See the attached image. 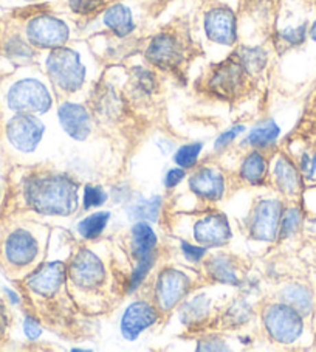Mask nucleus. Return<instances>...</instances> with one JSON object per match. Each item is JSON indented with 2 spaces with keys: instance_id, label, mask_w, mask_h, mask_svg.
Returning <instances> with one entry per match:
<instances>
[{
  "instance_id": "72a5a7b5",
  "label": "nucleus",
  "mask_w": 316,
  "mask_h": 352,
  "mask_svg": "<svg viewBox=\"0 0 316 352\" xmlns=\"http://www.w3.org/2000/svg\"><path fill=\"white\" fill-rule=\"evenodd\" d=\"M301 222V213L300 210L296 208H291L289 210L287 213L282 216V221H281V232L284 236H290L296 232L297 226H300Z\"/></svg>"
},
{
  "instance_id": "6ab92c4d",
  "label": "nucleus",
  "mask_w": 316,
  "mask_h": 352,
  "mask_svg": "<svg viewBox=\"0 0 316 352\" xmlns=\"http://www.w3.org/2000/svg\"><path fill=\"white\" fill-rule=\"evenodd\" d=\"M104 25L118 38H127L135 30L132 10L124 3H113L104 11Z\"/></svg>"
},
{
  "instance_id": "f03ea898",
  "label": "nucleus",
  "mask_w": 316,
  "mask_h": 352,
  "mask_svg": "<svg viewBox=\"0 0 316 352\" xmlns=\"http://www.w3.org/2000/svg\"><path fill=\"white\" fill-rule=\"evenodd\" d=\"M45 67L54 86L67 94L78 92L86 81V67H84L79 53L73 48H54L48 54Z\"/></svg>"
},
{
  "instance_id": "f3484780",
  "label": "nucleus",
  "mask_w": 316,
  "mask_h": 352,
  "mask_svg": "<svg viewBox=\"0 0 316 352\" xmlns=\"http://www.w3.org/2000/svg\"><path fill=\"white\" fill-rule=\"evenodd\" d=\"M5 254H7V259L13 265H28L30 263H33L36 254H38V244L28 232L17 230L7 239Z\"/></svg>"
},
{
  "instance_id": "f704fd0d",
  "label": "nucleus",
  "mask_w": 316,
  "mask_h": 352,
  "mask_svg": "<svg viewBox=\"0 0 316 352\" xmlns=\"http://www.w3.org/2000/svg\"><path fill=\"white\" fill-rule=\"evenodd\" d=\"M281 39L284 42H287L289 45H300L304 42L307 36V27L306 25H301V27H296V28H285L281 32Z\"/></svg>"
},
{
  "instance_id": "1a4fd4ad",
  "label": "nucleus",
  "mask_w": 316,
  "mask_h": 352,
  "mask_svg": "<svg viewBox=\"0 0 316 352\" xmlns=\"http://www.w3.org/2000/svg\"><path fill=\"white\" fill-rule=\"evenodd\" d=\"M206 38L218 45L231 47L237 41V23L233 11L227 7H216L205 14Z\"/></svg>"
},
{
  "instance_id": "c756f323",
  "label": "nucleus",
  "mask_w": 316,
  "mask_h": 352,
  "mask_svg": "<svg viewBox=\"0 0 316 352\" xmlns=\"http://www.w3.org/2000/svg\"><path fill=\"white\" fill-rule=\"evenodd\" d=\"M200 151H202V144L200 143L186 144V146L180 148L179 153L175 154V163L181 168H191L196 165Z\"/></svg>"
},
{
  "instance_id": "473e14b6",
  "label": "nucleus",
  "mask_w": 316,
  "mask_h": 352,
  "mask_svg": "<svg viewBox=\"0 0 316 352\" xmlns=\"http://www.w3.org/2000/svg\"><path fill=\"white\" fill-rule=\"evenodd\" d=\"M106 192L98 186H86L84 190V208L90 210L95 208V206H101L106 202Z\"/></svg>"
},
{
  "instance_id": "0eeeda50",
  "label": "nucleus",
  "mask_w": 316,
  "mask_h": 352,
  "mask_svg": "<svg viewBox=\"0 0 316 352\" xmlns=\"http://www.w3.org/2000/svg\"><path fill=\"white\" fill-rule=\"evenodd\" d=\"M247 75L248 74L239 63V59L231 58L212 70L208 87L212 94L223 96V98H231L244 89Z\"/></svg>"
},
{
  "instance_id": "2f4dec72",
  "label": "nucleus",
  "mask_w": 316,
  "mask_h": 352,
  "mask_svg": "<svg viewBox=\"0 0 316 352\" xmlns=\"http://www.w3.org/2000/svg\"><path fill=\"white\" fill-rule=\"evenodd\" d=\"M152 264H154V258H152V254H149V256H144L142 259H138V265L137 269L133 270L132 273V279H131V287L129 290L132 292V290H135L139 287V284H142L144 281L146 275H148Z\"/></svg>"
},
{
  "instance_id": "2eb2a0df",
  "label": "nucleus",
  "mask_w": 316,
  "mask_h": 352,
  "mask_svg": "<svg viewBox=\"0 0 316 352\" xmlns=\"http://www.w3.org/2000/svg\"><path fill=\"white\" fill-rule=\"evenodd\" d=\"M194 236L200 244L217 247L227 244L231 238V230L225 216L211 214L200 219L194 226Z\"/></svg>"
},
{
  "instance_id": "58836bf2",
  "label": "nucleus",
  "mask_w": 316,
  "mask_h": 352,
  "mask_svg": "<svg viewBox=\"0 0 316 352\" xmlns=\"http://www.w3.org/2000/svg\"><path fill=\"white\" fill-rule=\"evenodd\" d=\"M23 331H25V336L30 340H36L42 333V329L38 324V321H34L32 317H27L25 321H23Z\"/></svg>"
},
{
  "instance_id": "e433bc0d",
  "label": "nucleus",
  "mask_w": 316,
  "mask_h": 352,
  "mask_svg": "<svg viewBox=\"0 0 316 352\" xmlns=\"http://www.w3.org/2000/svg\"><path fill=\"white\" fill-rule=\"evenodd\" d=\"M301 169L308 180H316V154H306L301 160Z\"/></svg>"
},
{
  "instance_id": "5701e85b",
  "label": "nucleus",
  "mask_w": 316,
  "mask_h": 352,
  "mask_svg": "<svg viewBox=\"0 0 316 352\" xmlns=\"http://www.w3.org/2000/svg\"><path fill=\"white\" fill-rule=\"evenodd\" d=\"M282 298L285 301V305L296 309L300 314H307L310 312V309H312V294H310L304 286L293 284V286L284 289Z\"/></svg>"
},
{
  "instance_id": "423d86ee",
  "label": "nucleus",
  "mask_w": 316,
  "mask_h": 352,
  "mask_svg": "<svg viewBox=\"0 0 316 352\" xmlns=\"http://www.w3.org/2000/svg\"><path fill=\"white\" fill-rule=\"evenodd\" d=\"M150 64L161 70H172L183 63L185 44L179 36L171 33H160L152 38L144 53Z\"/></svg>"
},
{
  "instance_id": "ddd939ff",
  "label": "nucleus",
  "mask_w": 316,
  "mask_h": 352,
  "mask_svg": "<svg viewBox=\"0 0 316 352\" xmlns=\"http://www.w3.org/2000/svg\"><path fill=\"white\" fill-rule=\"evenodd\" d=\"M158 320V312L155 307L144 301H137L126 309L121 318V332L127 340H135L144 329L155 323Z\"/></svg>"
},
{
  "instance_id": "c85d7f7f",
  "label": "nucleus",
  "mask_w": 316,
  "mask_h": 352,
  "mask_svg": "<svg viewBox=\"0 0 316 352\" xmlns=\"http://www.w3.org/2000/svg\"><path fill=\"white\" fill-rule=\"evenodd\" d=\"M107 0H67V5L75 14L90 16L104 7Z\"/></svg>"
},
{
  "instance_id": "bb28decb",
  "label": "nucleus",
  "mask_w": 316,
  "mask_h": 352,
  "mask_svg": "<svg viewBox=\"0 0 316 352\" xmlns=\"http://www.w3.org/2000/svg\"><path fill=\"white\" fill-rule=\"evenodd\" d=\"M208 269H210V273L212 275V278L216 279V281L227 283V284H237V283H239V279H237L236 272L233 269V264H231V261L227 259V258H223V256L214 258L208 264Z\"/></svg>"
},
{
  "instance_id": "a878e982",
  "label": "nucleus",
  "mask_w": 316,
  "mask_h": 352,
  "mask_svg": "<svg viewBox=\"0 0 316 352\" xmlns=\"http://www.w3.org/2000/svg\"><path fill=\"white\" fill-rule=\"evenodd\" d=\"M109 219H111V214H109L107 211H98V213L90 214L86 219L79 222L78 232L81 233L82 238L95 239L104 232Z\"/></svg>"
},
{
  "instance_id": "a211bd4d",
  "label": "nucleus",
  "mask_w": 316,
  "mask_h": 352,
  "mask_svg": "<svg viewBox=\"0 0 316 352\" xmlns=\"http://www.w3.org/2000/svg\"><path fill=\"white\" fill-rule=\"evenodd\" d=\"M190 186L192 192L197 194L199 197L217 200L222 197L225 190L223 175L216 171V169L203 168L192 175L190 180Z\"/></svg>"
},
{
  "instance_id": "c9c22d12",
  "label": "nucleus",
  "mask_w": 316,
  "mask_h": 352,
  "mask_svg": "<svg viewBox=\"0 0 316 352\" xmlns=\"http://www.w3.org/2000/svg\"><path fill=\"white\" fill-rule=\"evenodd\" d=\"M244 131H245L244 126H234V127H231L229 131L221 133V137H218V138L216 140L214 148H216V149L227 148L228 144H229L231 142H233V140H236L237 137H239V133H242Z\"/></svg>"
},
{
  "instance_id": "aec40b11",
  "label": "nucleus",
  "mask_w": 316,
  "mask_h": 352,
  "mask_svg": "<svg viewBox=\"0 0 316 352\" xmlns=\"http://www.w3.org/2000/svg\"><path fill=\"white\" fill-rule=\"evenodd\" d=\"M157 236L148 223L138 222L135 227L132 228V252L138 259L152 254V250L155 248Z\"/></svg>"
},
{
  "instance_id": "cd10ccee",
  "label": "nucleus",
  "mask_w": 316,
  "mask_h": 352,
  "mask_svg": "<svg viewBox=\"0 0 316 352\" xmlns=\"http://www.w3.org/2000/svg\"><path fill=\"white\" fill-rule=\"evenodd\" d=\"M160 205H161L160 197H152L133 206L131 213L138 221H157L158 214H160Z\"/></svg>"
},
{
  "instance_id": "7ed1b4c3",
  "label": "nucleus",
  "mask_w": 316,
  "mask_h": 352,
  "mask_svg": "<svg viewBox=\"0 0 316 352\" xmlns=\"http://www.w3.org/2000/svg\"><path fill=\"white\" fill-rule=\"evenodd\" d=\"M52 95L45 84L34 78L17 81L8 92L10 109L19 113H44L52 107Z\"/></svg>"
},
{
  "instance_id": "393cba45",
  "label": "nucleus",
  "mask_w": 316,
  "mask_h": 352,
  "mask_svg": "<svg viewBox=\"0 0 316 352\" xmlns=\"http://www.w3.org/2000/svg\"><path fill=\"white\" fill-rule=\"evenodd\" d=\"M236 58L239 59V63L244 67L248 75L258 74V72L262 70L267 64V54L262 48L244 47L236 54Z\"/></svg>"
},
{
  "instance_id": "f8f14e48",
  "label": "nucleus",
  "mask_w": 316,
  "mask_h": 352,
  "mask_svg": "<svg viewBox=\"0 0 316 352\" xmlns=\"http://www.w3.org/2000/svg\"><path fill=\"white\" fill-rule=\"evenodd\" d=\"M70 276L79 287H95L104 279V265L89 250H81L70 264Z\"/></svg>"
},
{
  "instance_id": "a19ab883",
  "label": "nucleus",
  "mask_w": 316,
  "mask_h": 352,
  "mask_svg": "<svg viewBox=\"0 0 316 352\" xmlns=\"http://www.w3.org/2000/svg\"><path fill=\"white\" fill-rule=\"evenodd\" d=\"M5 327H7V315H5L3 307L0 306V336L5 332Z\"/></svg>"
},
{
  "instance_id": "dca6fc26",
  "label": "nucleus",
  "mask_w": 316,
  "mask_h": 352,
  "mask_svg": "<svg viewBox=\"0 0 316 352\" xmlns=\"http://www.w3.org/2000/svg\"><path fill=\"white\" fill-rule=\"evenodd\" d=\"M65 267L63 263H50L42 267L28 279V287L34 294L52 296L63 286L65 279Z\"/></svg>"
},
{
  "instance_id": "9b49d317",
  "label": "nucleus",
  "mask_w": 316,
  "mask_h": 352,
  "mask_svg": "<svg viewBox=\"0 0 316 352\" xmlns=\"http://www.w3.org/2000/svg\"><path fill=\"white\" fill-rule=\"evenodd\" d=\"M190 290V279L179 270L161 272L157 283V302L161 311H171Z\"/></svg>"
},
{
  "instance_id": "4be33fe9",
  "label": "nucleus",
  "mask_w": 316,
  "mask_h": 352,
  "mask_svg": "<svg viewBox=\"0 0 316 352\" xmlns=\"http://www.w3.org/2000/svg\"><path fill=\"white\" fill-rule=\"evenodd\" d=\"M279 137V127L275 121L267 120L259 123L248 135V143L254 148H269Z\"/></svg>"
},
{
  "instance_id": "7c9ffc66",
  "label": "nucleus",
  "mask_w": 316,
  "mask_h": 352,
  "mask_svg": "<svg viewBox=\"0 0 316 352\" xmlns=\"http://www.w3.org/2000/svg\"><path fill=\"white\" fill-rule=\"evenodd\" d=\"M7 54L14 60H30L33 58V50L32 47L16 36L7 44Z\"/></svg>"
},
{
  "instance_id": "6e6552de",
  "label": "nucleus",
  "mask_w": 316,
  "mask_h": 352,
  "mask_svg": "<svg viewBox=\"0 0 316 352\" xmlns=\"http://www.w3.org/2000/svg\"><path fill=\"white\" fill-rule=\"evenodd\" d=\"M45 127L32 113H19L7 126V137L16 149L32 153L44 135Z\"/></svg>"
},
{
  "instance_id": "20e7f679",
  "label": "nucleus",
  "mask_w": 316,
  "mask_h": 352,
  "mask_svg": "<svg viewBox=\"0 0 316 352\" xmlns=\"http://www.w3.org/2000/svg\"><path fill=\"white\" fill-rule=\"evenodd\" d=\"M27 38L33 47L54 50L67 44L70 38V28L56 16L41 14L28 22Z\"/></svg>"
},
{
  "instance_id": "ea45409f",
  "label": "nucleus",
  "mask_w": 316,
  "mask_h": 352,
  "mask_svg": "<svg viewBox=\"0 0 316 352\" xmlns=\"http://www.w3.org/2000/svg\"><path fill=\"white\" fill-rule=\"evenodd\" d=\"M185 177V171H183V168H177V169H171V171H169L168 174H166V180H165V184H166V186L168 188H172V186H177L180 182H181V179Z\"/></svg>"
},
{
  "instance_id": "79ce46f5",
  "label": "nucleus",
  "mask_w": 316,
  "mask_h": 352,
  "mask_svg": "<svg viewBox=\"0 0 316 352\" xmlns=\"http://www.w3.org/2000/svg\"><path fill=\"white\" fill-rule=\"evenodd\" d=\"M310 38H312L313 41H316V21L313 22L312 28H310Z\"/></svg>"
},
{
  "instance_id": "4c0bfd02",
  "label": "nucleus",
  "mask_w": 316,
  "mask_h": 352,
  "mask_svg": "<svg viewBox=\"0 0 316 352\" xmlns=\"http://www.w3.org/2000/svg\"><path fill=\"white\" fill-rule=\"evenodd\" d=\"M181 250H183L186 259L190 261H200L206 253V248L199 245H191L188 242H181Z\"/></svg>"
},
{
  "instance_id": "39448f33",
  "label": "nucleus",
  "mask_w": 316,
  "mask_h": 352,
  "mask_svg": "<svg viewBox=\"0 0 316 352\" xmlns=\"http://www.w3.org/2000/svg\"><path fill=\"white\" fill-rule=\"evenodd\" d=\"M265 327L279 343H293L302 332L300 312L289 305L271 306L264 315Z\"/></svg>"
},
{
  "instance_id": "9d476101",
  "label": "nucleus",
  "mask_w": 316,
  "mask_h": 352,
  "mask_svg": "<svg viewBox=\"0 0 316 352\" xmlns=\"http://www.w3.org/2000/svg\"><path fill=\"white\" fill-rule=\"evenodd\" d=\"M282 221V205L279 200L267 199L256 205L251 221V233L259 241H275Z\"/></svg>"
},
{
  "instance_id": "f257e3e1",
  "label": "nucleus",
  "mask_w": 316,
  "mask_h": 352,
  "mask_svg": "<svg viewBox=\"0 0 316 352\" xmlns=\"http://www.w3.org/2000/svg\"><path fill=\"white\" fill-rule=\"evenodd\" d=\"M27 200L42 214L69 216L78 206V186L64 175H41L27 184Z\"/></svg>"
},
{
  "instance_id": "412c9836",
  "label": "nucleus",
  "mask_w": 316,
  "mask_h": 352,
  "mask_svg": "<svg viewBox=\"0 0 316 352\" xmlns=\"http://www.w3.org/2000/svg\"><path fill=\"white\" fill-rule=\"evenodd\" d=\"M276 182L285 194H295L301 188V177L293 163L287 159H279L275 166Z\"/></svg>"
},
{
  "instance_id": "4468645a",
  "label": "nucleus",
  "mask_w": 316,
  "mask_h": 352,
  "mask_svg": "<svg viewBox=\"0 0 316 352\" xmlns=\"http://www.w3.org/2000/svg\"><path fill=\"white\" fill-rule=\"evenodd\" d=\"M58 118L64 131L75 140H86L92 131V120L87 109L76 102H64L58 109Z\"/></svg>"
},
{
  "instance_id": "37998d69",
  "label": "nucleus",
  "mask_w": 316,
  "mask_h": 352,
  "mask_svg": "<svg viewBox=\"0 0 316 352\" xmlns=\"http://www.w3.org/2000/svg\"><path fill=\"white\" fill-rule=\"evenodd\" d=\"M25 2H38V0H25Z\"/></svg>"
},
{
  "instance_id": "b1692460",
  "label": "nucleus",
  "mask_w": 316,
  "mask_h": 352,
  "mask_svg": "<svg viewBox=\"0 0 316 352\" xmlns=\"http://www.w3.org/2000/svg\"><path fill=\"white\" fill-rule=\"evenodd\" d=\"M265 168L267 166H265L264 157L259 153H253L247 157L244 163H242L240 174L248 184L259 185L262 184V180L265 177Z\"/></svg>"
}]
</instances>
